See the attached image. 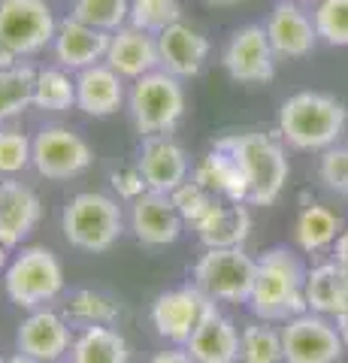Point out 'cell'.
<instances>
[{"label":"cell","instance_id":"5b68a950","mask_svg":"<svg viewBox=\"0 0 348 363\" xmlns=\"http://www.w3.org/2000/svg\"><path fill=\"white\" fill-rule=\"evenodd\" d=\"M4 291L13 306L25 312L46 309L64 291V267L52 248L28 245L9 260L4 272Z\"/></svg>","mask_w":348,"mask_h":363},{"label":"cell","instance_id":"4316f807","mask_svg":"<svg viewBox=\"0 0 348 363\" xmlns=\"http://www.w3.org/2000/svg\"><path fill=\"white\" fill-rule=\"evenodd\" d=\"M70 360L73 363H130V348H128V339L116 327H82V333L73 342Z\"/></svg>","mask_w":348,"mask_h":363},{"label":"cell","instance_id":"7c38bea8","mask_svg":"<svg viewBox=\"0 0 348 363\" xmlns=\"http://www.w3.org/2000/svg\"><path fill=\"white\" fill-rule=\"evenodd\" d=\"M221 67L240 85H264L276 76V52L264 25H242L224 45Z\"/></svg>","mask_w":348,"mask_h":363},{"label":"cell","instance_id":"44dd1931","mask_svg":"<svg viewBox=\"0 0 348 363\" xmlns=\"http://www.w3.org/2000/svg\"><path fill=\"white\" fill-rule=\"evenodd\" d=\"M128 100L125 79L109 64H94L76 73V106L91 118H109Z\"/></svg>","mask_w":348,"mask_h":363},{"label":"cell","instance_id":"f1b7e54d","mask_svg":"<svg viewBox=\"0 0 348 363\" xmlns=\"http://www.w3.org/2000/svg\"><path fill=\"white\" fill-rule=\"evenodd\" d=\"M37 73L40 70H33L30 64H16L9 70H0V121H13L33 106Z\"/></svg>","mask_w":348,"mask_h":363},{"label":"cell","instance_id":"d590c367","mask_svg":"<svg viewBox=\"0 0 348 363\" xmlns=\"http://www.w3.org/2000/svg\"><path fill=\"white\" fill-rule=\"evenodd\" d=\"M170 197H173V203H176L179 215H182V221L191 224V227L203 221L206 215L215 209V203H218V197L209 194V191H206L203 185H197L194 179H188L182 188H176Z\"/></svg>","mask_w":348,"mask_h":363},{"label":"cell","instance_id":"8992f818","mask_svg":"<svg viewBox=\"0 0 348 363\" xmlns=\"http://www.w3.org/2000/svg\"><path fill=\"white\" fill-rule=\"evenodd\" d=\"M130 121L142 136H170L185 116V88L182 79L167 70H155L137 79L128 91Z\"/></svg>","mask_w":348,"mask_h":363},{"label":"cell","instance_id":"7bdbcfd3","mask_svg":"<svg viewBox=\"0 0 348 363\" xmlns=\"http://www.w3.org/2000/svg\"><path fill=\"white\" fill-rule=\"evenodd\" d=\"M6 363H40V360H33V357H28V354H21V351H16L13 357H6Z\"/></svg>","mask_w":348,"mask_h":363},{"label":"cell","instance_id":"b9f144b4","mask_svg":"<svg viewBox=\"0 0 348 363\" xmlns=\"http://www.w3.org/2000/svg\"><path fill=\"white\" fill-rule=\"evenodd\" d=\"M336 327H339V333H342V339H345V348H348V312L336 318Z\"/></svg>","mask_w":348,"mask_h":363},{"label":"cell","instance_id":"8fae6325","mask_svg":"<svg viewBox=\"0 0 348 363\" xmlns=\"http://www.w3.org/2000/svg\"><path fill=\"white\" fill-rule=\"evenodd\" d=\"M285 363H339L345 339L333 318L303 312L282 324Z\"/></svg>","mask_w":348,"mask_h":363},{"label":"cell","instance_id":"30bf717a","mask_svg":"<svg viewBox=\"0 0 348 363\" xmlns=\"http://www.w3.org/2000/svg\"><path fill=\"white\" fill-rule=\"evenodd\" d=\"M215 312L212 303L194 281L182 288H170L155 297L152 303V327L158 330L161 339L173 342L179 348H185L191 342V336L200 324L206 321V315Z\"/></svg>","mask_w":348,"mask_h":363},{"label":"cell","instance_id":"f35d334b","mask_svg":"<svg viewBox=\"0 0 348 363\" xmlns=\"http://www.w3.org/2000/svg\"><path fill=\"white\" fill-rule=\"evenodd\" d=\"M149 363H197V360L185 348H170V351H158L155 357H149Z\"/></svg>","mask_w":348,"mask_h":363},{"label":"cell","instance_id":"6da1fadb","mask_svg":"<svg viewBox=\"0 0 348 363\" xmlns=\"http://www.w3.org/2000/svg\"><path fill=\"white\" fill-rule=\"evenodd\" d=\"M212 145L228 152L242 169L245 185H249V206H273L282 197L291 176L282 136L264 130H233L212 140Z\"/></svg>","mask_w":348,"mask_h":363},{"label":"cell","instance_id":"1f68e13d","mask_svg":"<svg viewBox=\"0 0 348 363\" xmlns=\"http://www.w3.org/2000/svg\"><path fill=\"white\" fill-rule=\"evenodd\" d=\"M70 16L97 30L116 33L130 25V0H73Z\"/></svg>","mask_w":348,"mask_h":363},{"label":"cell","instance_id":"4fadbf2b","mask_svg":"<svg viewBox=\"0 0 348 363\" xmlns=\"http://www.w3.org/2000/svg\"><path fill=\"white\" fill-rule=\"evenodd\" d=\"M73 330L64 315L46 309H33L18 324L16 333V351L28 354L40 363H61L73 351Z\"/></svg>","mask_w":348,"mask_h":363},{"label":"cell","instance_id":"d6a6232c","mask_svg":"<svg viewBox=\"0 0 348 363\" xmlns=\"http://www.w3.org/2000/svg\"><path fill=\"white\" fill-rule=\"evenodd\" d=\"M182 21L179 0H130V25L158 37L161 30Z\"/></svg>","mask_w":348,"mask_h":363},{"label":"cell","instance_id":"9a60e30c","mask_svg":"<svg viewBox=\"0 0 348 363\" xmlns=\"http://www.w3.org/2000/svg\"><path fill=\"white\" fill-rule=\"evenodd\" d=\"M264 28H266V37H269L276 58H306L318 45L315 18H312V13H306L297 0L276 4Z\"/></svg>","mask_w":348,"mask_h":363},{"label":"cell","instance_id":"277c9868","mask_svg":"<svg viewBox=\"0 0 348 363\" xmlns=\"http://www.w3.org/2000/svg\"><path fill=\"white\" fill-rule=\"evenodd\" d=\"M64 240L88 255H103L125 233V212L112 197L97 191L76 194L61 212Z\"/></svg>","mask_w":348,"mask_h":363},{"label":"cell","instance_id":"e0dca14e","mask_svg":"<svg viewBox=\"0 0 348 363\" xmlns=\"http://www.w3.org/2000/svg\"><path fill=\"white\" fill-rule=\"evenodd\" d=\"M43 203L37 191L18 179H0V242L16 248L37 230Z\"/></svg>","mask_w":348,"mask_h":363},{"label":"cell","instance_id":"ba28073f","mask_svg":"<svg viewBox=\"0 0 348 363\" xmlns=\"http://www.w3.org/2000/svg\"><path fill=\"white\" fill-rule=\"evenodd\" d=\"M58 18L49 0H0V49L30 58L55 43Z\"/></svg>","mask_w":348,"mask_h":363},{"label":"cell","instance_id":"2e32d148","mask_svg":"<svg viewBox=\"0 0 348 363\" xmlns=\"http://www.w3.org/2000/svg\"><path fill=\"white\" fill-rule=\"evenodd\" d=\"M137 167L149 191H161V194H173L176 188H182L191 173L188 152L173 136H142Z\"/></svg>","mask_w":348,"mask_h":363},{"label":"cell","instance_id":"ee69618b","mask_svg":"<svg viewBox=\"0 0 348 363\" xmlns=\"http://www.w3.org/2000/svg\"><path fill=\"white\" fill-rule=\"evenodd\" d=\"M6 252H9V248H6L4 242H0V272H6V267H9V260H6Z\"/></svg>","mask_w":348,"mask_h":363},{"label":"cell","instance_id":"8d00e7d4","mask_svg":"<svg viewBox=\"0 0 348 363\" xmlns=\"http://www.w3.org/2000/svg\"><path fill=\"white\" fill-rule=\"evenodd\" d=\"M318 176L333 194L348 197V145H333L330 152H324Z\"/></svg>","mask_w":348,"mask_h":363},{"label":"cell","instance_id":"52a82bcc","mask_svg":"<svg viewBox=\"0 0 348 363\" xmlns=\"http://www.w3.org/2000/svg\"><path fill=\"white\" fill-rule=\"evenodd\" d=\"M257 276V257L245 248H206L194 264V285L212 303H249Z\"/></svg>","mask_w":348,"mask_h":363},{"label":"cell","instance_id":"836d02e7","mask_svg":"<svg viewBox=\"0 0 348 363\" xmlns=\"http://www.w3.org/2000/svg\"><path fill=\"white\" fill-rule=\"evenodd\" d=\"M33 140L18 128H0V179H16L30 167Z\"/></svg>","mask_w":348,"mask_h":363},{"label":"cell","instance_id":"83f0119b","mask_svg":"<svg viewBox=\"0 0 348 363\" xmlns=\"http://www.w3.org/2000/svg\"><path fill=\"white\" fill-rule=\"evenodd\" d=\"M67 321L79 327H112L121 318V306L103 291L94 288H79L67 300Z\"/></svg>","mask_w":348,"mask_h":363},{"label":"cell","instance_id":"ab89813d","mask_svg":"<svg viewBox=\"0 0 348 363\" xmlns=\"http://www.w3.org/2000/svg\"><path fill=\"white\" fill-rule=\"evenodd\" d=\"M333 260L348 272V227H345L342 236H339V240H336V245H333Z\"/></svg>","mask_w":348,"mask_h":363},{"label":"cell","instance_id":"603a6c76","mask_svg":"<svg viewBox=\"0 0 348 363\" xmlns=\"http://www.w3.org/2000/svg\"><path fill=\"white\" fill-rule=\"evenodd\" d=\"M200 242L206 248H242L252 236V212L249 203H228L218 200L215 209L200 224H194Z\"/></svg>","mask_w":348,"mask_h":363},{"label":"cell","instance_id":"4dcf8cb0","mask_svg":"<svg viewBox=\"0 0 348 363\" xmlns=\"http://www.w3.org/2000/svg\"><path fill=\"white\" fill-rule=\"evenodd\" d=\"M33 106L43 112H67L76 106V79L64 67H49L37 73V88H33Z\"/></svg>","mask_w":348,"mask_h":363},{"label":"cell","instance_id":"e575fe53","mask_svg":"<svg viewBox=\"0 0 348 363\" xmlns=\"http://www.w3.org/2000/svg\"><path fill=\"white\" fill-rule=\"evenodd\" d=\"M312 18L321 43L348 45V0H318Z\"/></svg>","mask_w":348,"mask_h":363},{"label":"cell","instance_id":"bcb514c9","mask_svg":"<svg viewBox=\"0 0 348 363\" xmlns=\"http://www.w3.org/2000/svg\"><path fill=\"white\" fill-rule=\"evenodd\" d=\"M0 363H6V360H4V354H0Z\"/></svg>","mask_w":348,"mask_h":363},{"label":"cell","instance_id":"5bb4252c","mask_svg":"<svg viewBox=\"0 0 348 363\" xmlns=\"http://www.w3.org/2000/svg\"><path fill=\"white\" fill-rule=\"evenodd\" d=\"M182 215H179L176 203L170 194L161 191H145L142 197L130 203V230L137 242L149 248H167L182 236Z\"/></svg>","mask_w":348,"mask_h":363},{"label":"cell","instance_id":"7402d4cb","mask_svg":"<svg viewBox=\"0 0 348 363\" xmlns=\"http://www.w3.org/2000/svg\"><path fill=\"white\" fill-rule=\"evenodd\" d=\"M185 351L197 363H240V330L228 315L218 309L206 315V321L197 327Z\"/></svg>","mask_w":348,"mask_h":363},{"label":"cell","instance_id":"74e56055","mask_svg":"<svg viewBox=\"0 0 348 363\" xmlns=\"http://www.w3.org/2000/svg\"><path fill=\"white\" fill-rule=\"evenodd\" d=\"M109 182H112V191L121 197V200H137V197H142L145 191H149V185H145V179H142V173H140V167H121V169H112V176H109Z\"/></svg>","mask_w":348,"mask_h":363},{"label":"cell","instance_id":"9c48e42d","mask_svg":"<svg viewBox=\"0 0 348 363\" xmlns=\"http://www.w3.org/2000/svg\"><path fill=\"white\" fill-rule=\"evenodd\" d=\"M94 161V152L82 133L64 124H46L33 136L30 167L49 182H67L82 176Z\"/></svg>","mask_w":348,"mask_h":363},{"label":"cell","instance_id":"484cf974","mask_svg":"<svg viewBox=\"0 0 348 363\" xmlns=\"http://www.w3.org/2000/svg\"><path fill=\"white\" fill-rule=\"evenodd\" d=\"M345 224L333 209L321 206V203H306L294 221V242L300 252L315 255V252H324V248H333Z\"/></svg>","mask_w":348,"mask_h":363},{"label":"cell","instance_id":"f546056e","mask_svg":"<svg viewBox=\"0 0 348 363\" xmlns=\"http://www.w3.org/2000/svg\"><path fill=\"white\" fill-rule=\"evenodd\" d=\"M240 363H285L282 330L254 318L240 330Z\"/></svg>","mask_w":348,"mask_h":363},{"label":"cell","instance_id":"d4e9b609","mask_svg":"<svg viewBox=\"0 0 348 363\" xmlns=\"http://www.w3.org/2000/svg\"><path fill=\"white\" fill-rule=\"evenodd\" d=\"M191 179H194L197 185H203L209 194H215L228 203H249V185H245L242 169L237 167V161H233L228 152L215 149V145H212L203 161L197 164Z\"/></svg>","mask_w":348,"mask_h":363},{"label":"cell","instance_id":"d6986e66","mask_svg":"<svg viewBox=\"0 0 348 363\" xmlns=\"http://www.w3.org/2000/svg\"><path fill=\"white\" fill-rule=\"evenodd\" d=\"M103 64H109L121 79L137 82V79L161 70L158 37H155V33H145L140 28H133V25H125L121 30L112 33L109 52H106Z\"/></svg>","mask_w":348,"mask_h":363},{"label":"cell","instance_id":"3957f363","mask_svg":"<svg viewBox=\"0 0 348 363\" xmlns=\"http://www.w3.org/2000/svg\"><path fill=\"white\" fill-rule=\"evenodd\" d=\"M348 128L342 100L324 91H297L279 109V136L297 152H330Z\"/></svg>","mask_w":348,"mask_h":363},{"label":"cell","instance_id":"60d3db41","mask_svg":"<svg viewBox=\"0 0 348 363\" xmlns=\"http://www.w3.org/2000/svg\"><path fill=\"white\" fill-rule=\"evenodd\" d=\"M18 64V58L13 52H6V49H0V70H9V67H16Z\"/></svg>","mask_w":348,"mask_h":363},{"label":"cell","instance_id":"ac0fdd59","mask_svg":"<svg viewBox=\"0 0 348 363\" xmlns=\"http://www.w3.org/2000/svg\"><path fill=\"white\" fill-rule=\"evenodd\" d=\"M109 40H112V33L97 30L79 18L67 16L64 21H58V33H55L52 49L64 70L79 73V70H88V67L106 61Z\"/></svg>","mask_w":348,"mask_h":363},{"label":"cell","instance_id":"cb8c5ba5","mask_svg":"<svg viewBox=\"0 0 348 363\" xmlns=\"http://www.w3.org/2000/svg\"><path fill=\"white\" fill-rule=\"evenodd\" d=\"M306 306L324 318H339L348 312V272L336 260H324L306 269Z\"/></svg>","mask_w":348,"mask_h":363},{"label":"cell","instance_id":"7a4b0ae2","mask_svg":"<svg viewBox=\"0 0 348 363\" xmlns=\"http://www.w3.org/2000/svg\"><path fill=\"white\" fill-rule=\"evenodd\" d=\"M254 318L269 324H285L291 318L309 312L306 306V267L285 245L266 248L257 257V276L249 297Z\"/></svg>","mask_w":348,"mask_h":363},{"label":"cell","instance_id":"ffe728a7","mask_svg":"<svg viewBox=\"0 0 348 363\" xmlns=\"http://www.w3.org/2000/svg\"><path fill=\"white\" fill-rule=\"evenodd\" d=\"M158 52H161V70L176 79H194L209 58L212 45L200 30H194L185 21L158 33Z\"/></svg>","mask_w":348,"mask_h":363},{"label":"cell","instance_id":"f6af8a7d","mask_svg":"<svg viewBox=\"0 0 348 363\" xmlns=\"http://www.w3.org/2000/svg\"><path fill=\"white\" fill-rule=\"evenodd\" d=\"M209 6H233V4H240V0H206Z\"/></svg>","mask_w":348,"mask_h":363}]
</instances>
